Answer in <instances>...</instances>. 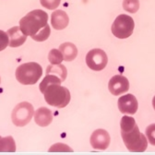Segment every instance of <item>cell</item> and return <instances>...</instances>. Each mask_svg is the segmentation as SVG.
I'll return each mask as SVG.
<instances>
[{"instance_id":"obj_1","label":"cell","mask_w":155,"mask_h":155,"mask_svg":"<svg viewBox=\"0 0 155 155\" xmlns=\"http://www.w3.org/2000/svg\"><path fill=\"white\" fill-rule=\"evenodd\" d=\"M121 136L127 149L131 152H143L148 148V140L132 116L124 115L120 122Z\"/></svg>"},{"instance_id":"obj_2","label":"cell","mask_w":155,"mask_h":155,"mask_svg":"<svg viewBox=\"0 0 155 155\" xmlns=\"http://www.w3.org/2000/svg\"><path fill=\"white\" fill-rule=\"evenodd\" d=\"M48 14L41 9L29 12L19 21V28L27 36L35 35L39 31L45 28L48 23Z\"/></svg>"},{"instance_id":"obj_3","label":"cell","mask_w":155,"mask_h":155,"mask_svg":"<svg viewBox=\"0 0 155 155\" xmlns=\"http://www.w3.org/2000/svg\"><path fill=\"white\" fill-rule=\"evenodd\" d=\"M45 102L56 108L66 107L71 99L68 89L61 86V84H52L46 88L44 92Z\"/></svg>"},{"instance_id":"obj_4","label":"cell","mask_w":155,"mask_h":155,"mask_svg":"<svg viewBox=\"0 0 155 155\" xmlns=\"http://www.w3.org/2000/svg\"><path fill=\"white\" fill-rule=\"evenodd\" d=\"M43 75V68L38 63L29 62L18 66L16 69V79L22 85L35 84Z\"/></svg>"},{"instance_id":"obj_5","label":"cell","mask_w":155,"mask_h":155,"mask_svg":"<svg viewBox=\"0 0 155 155\" xmlns=\"http://www.w3.org/2000/svg\"><path fill=\"white\" fill-rule=\"evenodd\" d=\"M135 28L133 18L126 14H121L116 17L112 24V33L119 39H126L132 35Z\"/></svg>"},{"instance_id":"obj_6","label":"cell","mask_w":155,"mask_h":155,"mask_svg":"<svg viewBox=\"0 0 155 155\" xmlns=\"http://www.w3.org/2000/svg\"><path fill=\"white\" fill-rule=\"evenodd\" d=\"M34 115L33 106L28 102H22L16 105L11 114V119L15 126L24 127L28 125Z\"/></svg>"},{"instance_id":"obj_7","label":"cell","mask_w":155,"mask_h":155,"mask_svg":"<svg viewBox=\"0 0 155 155\" xmlns=\"http://www.w3.org/2000/svg\"><path fill=\"white\" fill-rule=\"evenodd\" d=\"M86 64L87 66L94 71L103 70L108 63V57L105 52L102 49L95 48L91 50L86 55Z\"/></svg>"},{"instance_id":"obj_8","label":"cell","mask_w":155,"mask_h":155,"mask_svg":"<svg viewBox=\"0 0 155 155\" xmlns=\"http://www.w3.org/2000/svg\"><path fill=\"white\" fill-rule=\"evenodd\" d=\"M91 145L94 150H105L111 142L109 133L104 129H96L92 132L90 140Z\"/></svg>"},{"instance_id":"obj_9","label":"cell","mask_w":155,"mask_h":155,"mask_svg":"<svg viewBox=\"0 0 155 155\" xmlns=\"http://www.w3.org/2000/svg\"><path fill=\"white\" fill-rule=\"evenodd\" d=\"M108 89H109V91L114 96L121 95L128 91L129 81L125 76L115 75L113 78H111V80L109 81Z\"/></svg>"},{"instance_id":"obj_10","label":"cell","mask_w":155,"mask_h":155,"mask_svg":"<svg viewBox=\"0 0 155 155\" xmlns=\"http://www.w3.org/2000/svg\"><path fill=\"white\" fill-rule=\"evenodd\" d=\"M118 109L124 114H135L138 111L139 104L133 94H126L118 99Z\"/></svg>"},{"instance_id":"obj_11","label":"cell","mask_w":155,"mask_h":155,"mask_svg":"<svg viewBox=\"0 0 155 155\" xmlns=\"http://www.w3.org/2000/svg\"><path fill=\"white\" fill-rule=\"evenodd\" d=\"M69 22V18L68 14L61 10V9H57L52 13L51 16V24L54 29L55 30H64L65 28L68 27Z\"/></svg>"},{"instance_id":"obj_12","label":"cell","mask_w":155,"mask_h":155,"mask_svg":"<svg viewBox=\"0 0 155 155\" xmlns=\"http://www.w3.org/2000/svg\"><path fill=\"white\" fill-rule=\"evenodd\" d=\"M34 121L40 127H47L53 121V114L46 107H40L34 112Z\"/></svg>"},{"instance_id":"obj_13","label":"cell","mask_w":155,"mask_h":155,"mask_svg":"<svg viewBox=\"0 0 155 155\" xmlns=\"http://www.w3.org/2000/svg\"><path fill=\"white\" fill-rule=\"evenodd\" d=\"M8 37H9V46L10 47H18L22 45L26 40L27 35H25L19 27L16 26L11 29H9L8 31Z\"/></svg>"},{"instance_id":"obj_14","label":"cell","mask_w":155,"mask_h":155,"mask_svg":"<svg viewBox=\"0 0 155 155\" xmlns=\"http://www.w3.org/2000/svg\"><path fill=\"white\" fill-rule=\"evenodd\" d=\"M59 50L61 51L63 56H64V60L66 61H72L78 55V49L75 45L72 43H64L60 45Z\"/></svg>"},{"instance_id":"obj_15","label":"cell","mask_w":155,"mask_h":155,"mask_svg":"<svg viewBox=\"0 0 155 155\" xmlns=\"http://www.w3.org/2000/svg\"><path fill=\"white\" fill-rule=\"evenodd\" d=\"M46 74L56 75L57 77L60 78L62 81H64L67 79L68 70H67V68L62 64H59V65H52L51 64L46 68Z\"/></svg>"},{"instance_id":"obj_16","label":"cell","mask_w":155,"mask_h":155,"mask_svg":"<svg viewBox=\"0 0 155 155\" xmlns=\"http://www.w3.org/2000/svg\"><path fill=\"white\" fill-rule=\"evenodd\" d=\"M16 143L11 136L5 138L0 137V152H15Z\"/></svg>"},{"instance_id":"obj_17","label":"cell","mask_w":155,"mask_h":155,"mask_svg":"<svg viewBox=\"0 0 155 155\" xmlns=\"http://www.w3.org/2000/svg\"><path fill=\"white\" fill-rule=\"evenodd\" d=\"M63 81L59 77H57L56 75L54 74H46L45 78L43 80V81L40 83V91L42 93L45 92L46 88L52 84H61Z\"/></svg>"},{"instance_id":"obj_18","label":"cell","mask_w":155,"mask_h":155,"mask_svg":"<svg viewBox=\"0 0 155 155\" xmlns=\"http://www.w3.org/2000/svg\"><path fill=\"white\" fill-rule=\"evenodd\" d=\"M48 60L52 65H59L63 62L64 56L59 49H52L48 54Z\"/></svg>"},{"instance_id":"obj_19","label":"cell","mask_w":155,"mask_h":155,"mask_svg":"<svg viewBox=\"0 0 155 155\" xmlns=\"http://www.w3.org/2000/svg\"><path fill=\"white\" fill-rule=\"evenodd\" d=\"M50 33H51L50 26L47 24L45 28H43L41 31H39L35 35H32L31 38H32V40L36 42H44V41H46L49 38Z\"/></svg>"},{"instance_id":"obj_20","label":"cell","mask_w":155,"mask_h":155,"mask_svg":"<svg viewBox=\"0 0 155 155\" xmlns=\"http://www.w3.org/2000/svg\"><path fill=\"white\" fill-rule=\"evenodd\" d=\"M123 8L129 13H136L140 8L139 0H124Z\"/></svg>"},{"instance_id":"obj_21","label":"cell","mask_w":155,"mask_h":155,"mask_svg":"<svg viewBox=\"0 0 155 155\" xmlns=\"http://www.w3.org/2000/svg\"><path fill=\"white\" fill-rule=\"evenodd\" d=\"M49 152H73V150L63 143H56L54 144L48 150Z\"/></svg>"},{"instance_id":"obj_22","label":"cell","mask_w":155,"mask_h":155,"mask_svg":"<svg viewBox=\"0 0 155 155\" xmlns=\"http://www.w3.org/2000/svg\"><path fill=\"white\" fill-rule=\"evenodd\" d=\"M146 137L150 145L155 146V124H151L146 128Z\"/></svg>"},{"instance_id":"obj_23","label":"cell","mask_w":155,"mask_h":155,"mask_svg":"<svg viewBox=\"0 0 155 155\" xmlns=\"http://www.w3.org/2000/svg\"><path fill=\"white\" fill-rule=\"evenodd\" d=\"M41 5L47 9H55L60 5L61 0H40Z\"/></svg>"},{"instance_id":"obj_24","label":"cell","mask_w":155,"mask_h":155,"mask_svg":"<svg viewBox=\"0 0 155 155\" xmlns=\"http://www.w3.org/2000/svg\"><path fill=\"white\" fill-rule=\"evenodd\" d=\"M9 45V37L8 32L0 30V52L6 49Z\"/></svg>"},{"instance_id":"obj_25","label":"cell","mask_w":155,"mask_h":155,"mask_svg":"<svg viewBox=\"0 0 155 155\" xmlns=\"http://www.w3.org/2000/svg\"><path fill=\"white\" fill-rule=\"evenodd\" d=\"M152 106H153V109L155 110V96L153 97V99H152Z\"/></svg>"},{"instance_id":"obj_26","label":"cell","mask_w":155,"mask_h":155,"mask_svg":"<svg viewBox=\"0 0 155 155\" xmlns=\"http://www.w3.org/2000/svg\"><path fill=\"white\" fill-rule=\"evenodd\" d=\"M0 83H1V78H0Z\"/></svg>"}]
</instances>
